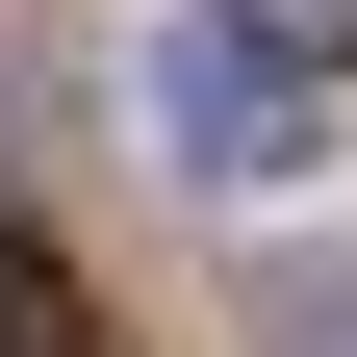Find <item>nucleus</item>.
I'll use <instances>...</instances> for the list:
<instances>
[{"label": "nucleus", "instance_id": "nucleus-1", "mask_svg": "<svg viewBox=\"0 0 357 357\" xmlns=\"http://www.w3.org/2000/svg\"><path fill=\"white\" fill-rule=\"evenodd\" d=\"M153 128H178L204 178H281V153H306V52H255L230 0H204V26L153 52Z\"/></svg>", "mask_w": 357, "mask_h": 357}, {"label": "nucleus", "instance_id": "nucleus-2", "mask_svg": "<svg viewBox=\"0 0 357 357\" xmlns=\"http://www.w3.org/2000/svg\"><path fill=\"white\" fill-rule=\"evenodd\" d=\"M0 357H102V332H77V255H52V230H0Z\"/></svg>", "mask_w": 357, "mask_h": 357}, {"label": "nucleus", "instance_id": "nucleus-3", "mask_svg": "<svg viewBox=\"0 0 357 357\" xmlns=\"http://www.w3.org/2000/svg\"><path fill=\"white\" fill-rule=\"evenodd\" d=\"M255 52H306V77H357V0H230Z\"/></svg>", "mask_w": 357, "mask_h": 357}]
</instances>
